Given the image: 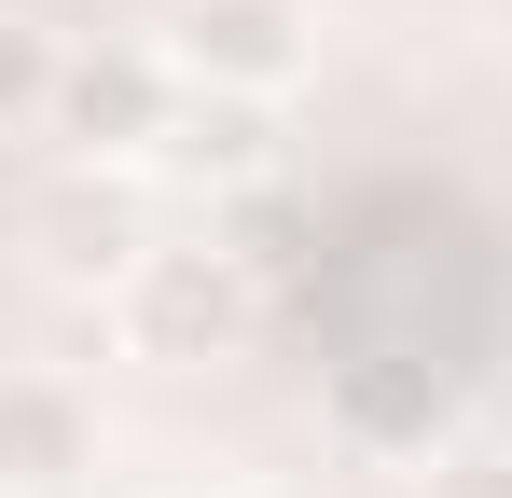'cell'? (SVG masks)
Instances as JSON below:
<instances>
[{
	"mask_svg": "<svg viewBox=\"0 0 512 498\" xmlns=\"http://www.w3.org/2000/svg\"><path fill=\"white\" fill-rule=\"evenodd\" d=\"M56 70H70V42L28 28V14H0V125H42L56 111Z\"/></svg>",
	"mask_w": 512,
	"mask_h": 498,
	"instance_id": "5",
	"label": "cell"
},
{
	"mask_svg": "<svg viewBox=\"0 0 512 498\" xmlns=\"http://www.w3.org/2000/svg\"><path fill=\"white\" fill-rule=\"evenodd\" d=\"M125 332H139L153 360H208V346L236 332V277H222L208 249H139V263H125Z\"/></svg>",
	"mask_w": 512,
	"mask_h": 498,
	"instance_id": "4",
	"label": "cell"
},
{
	"mask_svg": "<svg viewBox=\"0 0 512 498\" xmlns=\"http://www.w3.org/2000/svg\"><path fill=\"white\" fill-rule=\"evenodd\" d=\"M429 498H512V457H443Z\"/></svg>",
	"mask_w": 512,
	"mask_h": 498,
	"instance_id": "6",
	"label": "cell"
},
{
	"mask_svg": "<svg viewBox=\"0 0 512 498\" xmlns=\"http://www.w3.org/2000/svg\"><path fill=\"white\" fill-rule=\"evenodd\" d=\"M167 42H97V56H70L56 70V153H84V166H125V153H153L167 139Z\"/></svg>",
	"mask_w": 512,
	"mask_h": 498,
	"instance_id": "2",
	"label": "cell"
},
{
	"mask_svg": "<svg viewBox=\"0 0 512 498\" xmlns=\"http://www.w3.org/2000/svg\"><path fill=\"white\" fill-rule=\"evenodd\" d=\"M167 70L194 97H277V83L305 70V0H180L167 14Z\"/></svg>",
	"mask_w": 512,
	"mask_h": 498,
	"instance_id": "1",
	"label": "cell"
},
{
	"mask_svg": "<svg viewBox=\"0 0 512 498\" xmlns=\"http://www.w3.org/2000/svg\"><path fill=\"white\" fill-rule=\"evenodd\" d=\"M97 471V415L56 360H0V498H56Z\"/></svg>",
	"mask_w": 512,
	"mask_h": 498,
	"instance_id": "3",
	"label": "cell"
}]
</instances>
